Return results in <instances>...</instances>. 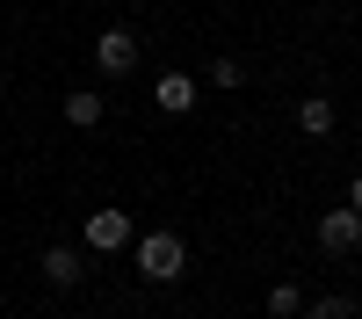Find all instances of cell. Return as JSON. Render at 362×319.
Returning a JSON list of instances; mask_svg holds the SVG:
<instances>
[{
	"label": "cell",
	"instance_id": "1",
	"mask_svg": "<svg viewBox=\"0 0 362 319\" xmlns=\"http://www.w3.org/2000/svg\"><path fill=\"white\" fill-rule=\"evenodd\" d=\"M131 261L145 283H181V269H189V240L181 232H131Z\"/></svg>",
	"mask_w": 362,
	"mask_h": 319
},
{
	"label": "cell",
	"instance_id": "4",
	"mask_svg": "<svg viewBox=\"0 0 362 319\" xmlns=\"http://www.w3.org/2000/svg\"><path fill=\"white\" fill-rule=\"evenodd\" d=\"M362 247V211H355V203H334V211H326L319 218V254H355Z\"/></svg>",
	"mask_w": 362,
	"mask_h": 319
},
{
	"label": "cell",
	"instance_id": "2",
	"mask_svg": "<svg viewBox=\"0 0 362 319\" xmlns=\"http://www.w3.org/2000/svg\"><path fill=\"white\" fill-rule=\"evenodd\" d=\"M95 73H102V80L138 73V29H124V22H109V29H102V37H95Z\"/></svg>",
	"mask_w": 362,
	"mask_h": 319
},
{
	"label": "cell",
	"instance_id": "3",
	"mask_svg": "<svg viewBox=\"0 0 362 319\" xmlns=\"http://www.w3.org/2000/svg\"><path fill=\"white\" fill-rule=\"evenodd\" d=\"M80 247L87 254H131V218L116 211V203H102V211L80 225Z\"/></svg>",
	"mask_w": 362,
	"mask_h": 319
},
{
	"label": "cell",
	"instance_id": "5",
	"mask_svg": "<svg viewBox=\"0 0 362 319\" xmlns=\"http://www.w3.org/2000/svg\"><path fill=\"white\" fill-rule=\"evenodd\" d=\"M80 276H87V247H80V240L44 247V283H51V290H80Z\"/></svg>",
	"mask_w": 362,
	"mask_h": 319
},
{
	"label": "cell",
	"instance_id": "12",
	"mask_svg": "<svg viewBox=\"0 0 362 319\" xmlns=\"http://www.w3.org/2000/svg\"><path fill=\"white\" fill-rule=\"evenodd\" d=\"M348 203H355V211H362V174H355V182H348Z\"/></svg>",
	"mask_w": 362,
	"mask_h": 319
},
{
	"label": "cell",
	"instance_id": "9",
	"mask_svg": "<svg viewBox=\"0 0 362 319\" xmlns=\"http://www.w3.org/2000/svg\"><path fill=\"white\" fill-rule=\"evenodd\" d=\"M348 312H355L348 290H326V298H305V312H297V319H348Z\"/></svg>",
	"mask_w": 362,
	"mask_h": 319
},
{
	"label": "cell",
	"instance_id": "7",
	"mask_svg": "<svg viewBox=\"0 0 362 319\" xmlns=\"http://www.w3.org/2000/svg\"><path fill=\"white\" fill-rule=\"evenodd\" d=\"M297 131L305 138H334V95H305L297 102Z\"/></svg>",
	"mask_w": 362,
	"mask_h": 319
},
{
	"label": "cell",
	"instance_id": "6",
	"mask_svg": "<svg viewBox=\"0 0 362 319\" xmlns=\"http://www.w3.org/2000/svg\"><path fill=\"white\" fill-rule=\"evenodd\" d=\"M153 102H160V116H189L196 109V73H160Z\"/></svg>",
	"mask_w": 362,
	"mask_h": 319
},
{
	"label": "cell",
	"instance_id": "11",
	"mask_svg": "<svg viewBox=\"0 0 362 319\" xmlns=\"http://www.w3.org/2000/svg\"><path fill=\"white\" fill-rule=\"evenodd\" d=\"M210 87H247V66H239V58H218V66H210Z\"/></svg>",
	"mask_w": 362,
	"mask_h": 319
},
{
	"label": "cell",
	"instance_id": "10",
	"mask_svg": "<svg viewBox=\"0 0 362 319\" xmlns=\"http://www.w3.org/2000/svg\"><path fill=\"white\" fill-rule=\"evenodd\" d=\"M305 312V290L297 283H268V319H297Z\"/></svg>",
	"mask_w": 362,
	"mask_h": 319
},
{
	"label": "cell",
	"instance_id": "8",
	"mask_svg": "<svg viewBox=\"0 0 362 319\" xmlns=\"http://www.w3.org/2000/svg\"><path fill=\"white\" fill-rule=\"evenodd\" d=\"M66 124L73 131H102V95H95V87H73V95H66Z\"/></svg>",
	"mask_w": 362,
	"mask_h": 319
}]
</instances>
